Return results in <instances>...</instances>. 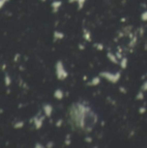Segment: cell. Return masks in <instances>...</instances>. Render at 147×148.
<instances>
[{"instance_id":"6da1fadb","label":"cell","mask_w":147,"mask_h":148,"mask_svg":"<svg viewBox=\"0 0 147 148\" xmlns=\"http://www.w3.org/2000/svg\"><path fill=\"white\" fill-rule=\"evenodd\" d=\"M56 73L57 78L59 80H64L68 76V72H67V70L64 68L63 63L61 61H57V63L56 64Z\"/></svg>"},{"instance_id":"7a4b0ae2","label":"cell","mask_w":147,"mask_h":148,"mask_svg":"<svg viewBox=\"0 0 147 148\" xmlns=\"http://www.w3.org/2000/svg\"><path fill=\"white\" fill-rule=\"evenodd\" d=\"M100 76L101 77L106 78V80L111 81V82L116 83L117 81L119 80V78H120V74L119 73L113 74V73H110V72H102V73H100Z\"/></svg>"},{"instance_id":"3957f363","label":"cell","mask_w":147,"mask_h":148,"mask_svg":"<svg viewBox=\"0 0 147 148\" xmlns=\"http://www.w3.org/2000/svg\"><path fill=\"white\" fill-rule=\"evenodd\" d=\"M32 120H33V122H34V125H35V127H36V129L38 130L42 127H43V120H44V116H41V117L35 116Z\"/></svg>"},{"instance_id":"277c9868","label":"cell","mask_w":147,"mask_h":148,"mask_svg":"<svg viewBox=\"0 0 147 148\" xmlns=\"http://www.w3.org/2000/svg\"><path fill=\"white\" fill-rule=\"evenodd\" d=\"M43 110L44 113V115L46 117H50L52 113H53V107L50 104H44L43 107Z\"/></svg>"},{"instance_id":"5b68a950","label":"cell","mask_w":147,"mask_h":148,"mask_svg":"<svg viewBox=\"0 0 147 148\" xmlns=\"http://www.w3.org/2000/svg\"><path fill=\"white\" fill-rule=\"evenodd\" d=\"M4 85L8 88L11 85L12 79H11V76L8 75V74H5V75H4Z\"/></svg>"},{"instance_id":"8992f818","label":"cell","mask_w":147,"mask_h":148,"mask_svg":"<svg viewBox=\"0 0 147 148\" xmlns=\"http://www.w3.org/2000/svg\"><path fill=\"white\" fill-rule=\"evenodd\" d=\"M54 96H55V98L57 99V100H61L64 96V94H63V92H62V90L56 89L54 93Z\"/></svg>"},{"instance_id":"52a82bcc","label":"cell","mask_w":147,"mask_h":148,"mask_svg":"<svg viewBox=\"0 0 147 148\" xmlns=\"http://www.w3.org/2000/svg\"><path fill=\"white\" fill-rule=\"evenodd\" d=\"M107 57L109 58V60H110L112 63H119V61H118V57H117V56L115 55H113V54H110V53H108L107 54Z\"/></svg>"},{"instance_id":"ba28073f","label":"cell","mask_w":147,"mask_h":148,"mask_svg":"<svg viewBox=\"0 0 147 148\" xmlns=\"http://www.w3.org/2000/svg\"><path fill=\"white\" fill-rule=\"evenodd\" d=\"M64 37V34L61 33V32H58V31H55L54 32V38L55 40H61Z\"/></svg>"},{"instance_id":"9c48e42d","label":"cell","mask_w":147,"mask_h":148,"mask_svg":"<svg viewBox=\"0 0 147 148\" xmlns=\"http://www.w3.org/2000/svg\"><path fill=\"white\" fill-rule=\"evenodd\" d=\"M24 122L23 120H20V121H17L13 125V127L15 129H21V128L24 127Z\"/></svg>"},{"instance_id":"30bf717a","label":"cell","mask_w":147,"mask_h":148,"mask_svg":"<svg viewBox=\"0 0 147 148\" xmlns=\"http://www.w3.org/2000/svg\"><path fill=\"white\" fill-rule=\"evenodd\" d=\"M61 2H60V1H56V2H54V3H52V8L54 10V12L58 11V9H59V7L61 6Z\"/></svg>"},{"instance_id":"8fae6325","label":"cell","mask_w":147,"mask_h":148,"mask_svg":"<svg viewBox=\"0 0 147 148\" xmlns=\"http://www.w3.org/2000/svg\"><path fill=\"white\" fill-rule=\"evenodd\" d=\"M99 81H100V80H99V77H94L93 78V80L91 81V83H89V85H91V86H96V85H98L99 83Z\"/></svg>"},{"instance_id":"7c38bea8","label":"cell","mask_w":147,"mask_h":148,"mask_svg":"<svg viewBox=\"0 0 147 148\" xmlns=\"http://www.w3.org/2000/svg\"><path fill=\"white\" fill-rule=\"evenodd\" d=\"M119 64H120L122 68H126V66H127V59H126V58H122L121 61L119 63Z\"/></svg>"},{"instance_id":"4fadbf2b","label":"cell","mask_w":147,"mask_h":148,"mask_svg":"<svg viewBox=\"0 0 147 148\" xmlns=\"http://www.w3.org/2000/svg\"><path fill=\"white\" fill-rule=\"evenodd\" d=\"M84 38L86 39V40H88V41H90L91 40V34H90V32L88 31V30H86V32L84 33Z\"/></svg>"},{"instance_id":"5bb4252c","label":"cell","mask_w":147,"mask_h":148,"mask_svg":"<svg viewBox=\"0 0 147 148\" xmlns=\"http://www.w3.org/2000/svg\"><path fill=\"white\" fill-rule=\"evenodd\" d=\"M137 99H138V100H143L144 99V95H143V90L140 91L138 94V97Z\"/></svg>"},{"instance_id":"9a60e30c","label":"cell","mask_w":147,"mask_h":148,"mask_svg":"<svg viewBox=\"0 0 147 148\" xmlns=\"http://www.w3.org/2000/svg\"><path fill=\"white\" fill-rule=\"evenodd\" d=\"M138 112H139V113H141V114H143V113H144L146 112V108L144 107H142L139 108V111H138Z\"/></svg>"},{"instance_id":"2e32d148","label":"cell","mask_w":147,"mask_h":148,"mask_svg":"<svg viewBox=\"0 0 147 148\" xmlns=\"http://www.w3.org/2000/svg\"><path fill=\"white\" fill-rule=\"evenodd\" d=\"M61 124H62V120L61 119H60V120H58L56 121V126L57 127H60L61 126Z\"/></svg>"},{"instance_id":"e0dca14e","label":"cell","mask_w":147,"mask_h":148,"mask_svg":"<svg viewBox=\"0 0 147 148\" xmlns=\"http://www.w3.org/2000/svg\"><path fill=\"white\" fill-rule=\"evenodd\" d=\"M142 90L143 91H147V81L144 83V85L142 86Z\"/></svg>"},{"instance_id":"ac0fdd59","label":"cell","mask_w":147,"mask_h":148,"mask_svg":"<svg viewBox=\"0 0 147 148\" xmlns=\"http://www.w3.org/2000/svg\"><path fill=\"white\" fill-rule=\"evenodd\" d=\"M19 57H20L19 54H16V55H15V57H14V61H15V63H17V59H19Z\"/></svg>"},{"instance_id":"d6986e66","label":"cell","mask_w":147,"mask_h":148,"mask_svg":"<svg viewBox=\"0 0 147 148\" xmlns=\"http://www.w3.org/2000/svg\"><path fill=\"white\" fill-rule=\"evenodd\" d=\"M142 18H143L144 21H147V12H144V13L143 14V16H142Z\"/></svg>"},{"instance_id":"ffe728a7","label":"cell","mask_w":147,"mask_h":148,"mask_svg":"<svg viewBox=\"0 0 147 148\" xmlns=\"http://www.w3.org/2000/svg\"><path fill=\"white\" fill-rule=\"evenodd\" d=\"M4 4H5V2H4L3 0H0V10H1L4 7Z\"/></svg>"},{"instance_id":"44dd1931","label":"cell","mask_w":147,"mask_h":148,"mask_svg":"<svg viewBox=\"0 0 147 148\" xmlns=\"http://www.w3.org/2000/svg\"><path fill=\"white\" fill-rule=\"evenodd\" d=\"M97 49H99V50H102V49H103V46H102L101 44L98 43L97 44Z\"/></svg>"},{"instance_id":"7402d4cb","label":"cell","mask_w":147,"mask_h":148,"mask_svg":"<svg viewBox=\"0 0 147 148\" xmlns=\"http://www.w3.org/2000/svg\"><path fill=\"white\" fill-rule=\"evenodd\" d=\"M85 140H86V141L89 142V143H90V142H92V139H90V138H89V137H87L86 139H85Z\"/></svg>"},{"instance_id":"603a6c76","label":"cell","mask_w":147,"mask_h":148,"mask_svg":"<svg viewBox=\"0 0 147 148\" xmlns=\"http://www.w3.org/2000/svg\"><path fill=\"white\" fill-rule=\"evenodd\" d=\"M119 91H120V92H123L124 94H125V93H126V90H125V88H120V89H119Z\"/></svg>"},{"instance_id":"cb8c5ba5","label":"cell","mask_w":147,"mask_h":148,"mask_svg":"<svg viewBox=\"0 0 147 148\" xmlns=\"http://www.w3.org/2000/svg\"><path fill=\"white\" fill-rule=\"evenodd\" d=\"M52 144H53L52 142H49V143H48V145H47V147H52V146H53V145H52Z\"/></svg>"},{"instance_id":"d4e9b609","label":"cell","mask_w":147,"mask_h":148,"mask_svg":"<svg viewBox=\"0 0 147 148\" xmlns=\"http://www.w3.org/2000/svg\"><path fill=\"white\" fill-rule=\"evenodd\" d=\"M41 145V144H38V143H37L35 146H36V147H43V145Z\"/></svg>"},{"instance_id":"484cf974","label":"cell","mask_w":147,"mask_h":148,"mask_svg":"<svg viewBox=\"0 0 147 148\" xmlns=\"http://www.w3.org/2000/svg\"><path fill=\"white\" fill-rule=\"evenodd\" d=\"M5 68H6V64H4V65L2 66V69L4 70V69H5Z\"/></svg>"},{"instance_id":"4316f807","label":"cell","mask_w":147,"mask_h":148,"mask_svg":"<svg viewBox=\"0 0 147 148\" xmlns=\"http://www.w3.org/2000/svg\"><path fill=\"white\" fill-rule=\"evenodd\" d=\"M3 1H4V2H5V3H7V2H9L10 0H3Z\"/></svg>"},{"instance_id":"83f0119b","label":"cell","mask_w":147,"mask_h":148,"mask_svg":"<svg viewBox=\"0 0 147 148\" xmlns=\"http://www.w3.org/2000/svg\"><path fill=\"white\" fill-rule=\"evenodd\" d=\"M42 1H46V0H42Z\"/></svg>"}]
</instances>
